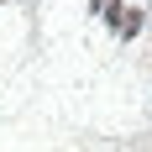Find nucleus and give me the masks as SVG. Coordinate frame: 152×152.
I'll return each mask as SVG.
<instances>
[{"label": "nucleus", "instance_id": "f257e3e1", "mask_svg": "<svg viewBox=\"0 0 152 152\" xmlns=\"http://www.w3.org/2000/svg\"><path fill=\"white\" fill-rule=\"evenodd\" d=\"M110 26L121 31V37H137V31H142V11H126V16H110Z\"/></svg>", "mask_w": 152, "mask_h": 152}]
</instances>
